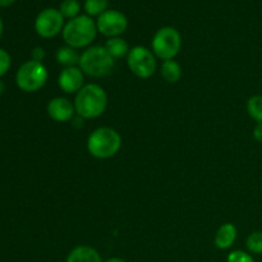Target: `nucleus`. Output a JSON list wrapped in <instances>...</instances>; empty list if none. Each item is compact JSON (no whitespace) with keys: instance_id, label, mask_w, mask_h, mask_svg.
Wrapping results in <instances>:
<instances>
[{"instance_id":"obj_1","label":"nucleus","mask_w":262,"mask_h":262,"mask_svg":"<svg viewBox=\"0 0 262 262\" xmlns=\"http://www.w3.org/2000/svg\"><path fill=\"white\" fill-rule=\"evenodd\" d=\"M73 104L78 117L83 119H95L106 110L107 95L99 84H84L76 94Z\"/></svg>"},{"instance_id":"obj_2","label":"nucleus","mask_w":262,"mask_h":262,"mask_svg":"<svg viewBox=\"0 0 262 262\" xmlns=\"http://www.w3.org/2000/svg\"><path fill=\"white\" fill-rule=\"evenodd\" d=\"M122 147V137L110 127L95 129L87 140V150L96 159H110L117 155Z\"/></svg>"},{"instance_id":"obj_3","label":"nucleus","mask_w":262,"mask_h":262,"mask_svg":"<svg viewBox=\"0 0 262 262\" xmlns=\"http://www.w3.org/2000/svg\"><path fill=\"white\" fill-rule=\"evenodd\" d=\"M78 66L86 76L102 78L112 73L115 60L104 46H91L81 54Z\"/></svg>"},{"instance_id":"obj_4","label":"nucleus","mask_w":262,"mask_h":262,"mask_svg":"<svg viewBox=\"0 0 262 262\" xmlns=\"http://www.w3.org/2000/svg\"><path fill=\"white\" fill-rule=\"evenodd\" d=\"M97 33L96 23L90 15H78L69 20L63 28V38L68 46L81 49L89 46Z\"/></svg>"},{"instance_id":"obj_5","label":"nucleus","mask_w":262,"mask_h":262,"mask_svg":"<svg viewBox=\"0 0 262 262\" xmlns=\"http://www.w3.org/2000/svg\"><path fill=\"white\" fill-rule=\"evenodd\" d=\"M48 69L40 61L28 60L19 67L15 76L17 86L25 92H36L45 86Z\"/></svg>"},{"instance_id":"obj_6","label":"nucleus","mask_w":262,"mask_h":262,"mask_svg":"<svg viewBox=\"0 0 262 262\" xmlns=\"http://www.w3.org/2000/svg\"><path fill=\"white\" fill-rule=\"evenodd\" d=\"M152 53L161 60H171L182 48L181 33L173 27H163L152 37Z\"/></svg>"},{"instance_id":"obj_7","label":"nucleus","mask_w":262,"mask_h":262,"mask_svg":"<svg viewBox=\"0 0 262 262\" xmlns=\"http://www.w3.org/2000/svg\"><path fill=\"white\" fill-rule=\"evenodd\" d=\"M128 68L138 78H150L156 71V56L145 46H135L127 56Z\"/></svg>"},{"instance_id":"obj_8","label":"nucleus","mask_w":262,"mask_h":262,"mask_svg":"<svg viewBox=\"0 0 262 262\" xmlns=\"http://www.w3.org/2000/svg\"><path fill=\"white\" fill-rule=\"evenodd\" d=\"M63 28L64 17L61 15L60 10L53 9V8L42 10L35 20L36 32L43 38L55 37L56 35L63 32Z\"/></svg>"},{"instance_id":"obj_9","label":"nucleus","mask_w":262,"mask_h":262,"mask_svg":"<svg viewBox=\"0 0 262 262\" xmlns=\"http://www.w3.org/2000/svg\"><path fill=\"white\" fill-rule=\"evenodd\" d=\"M127 17L118 10H106L99 15L96 22L97 31L106 37H119L127 30Z\"/></svg>"},{"instance_id":"obj_10","label":"nucleus","mask_w":262,"mask_h":262,"mask_svg":"<svg viewBox=\"0 0 262 262\" xmlns=\"http://www.w3.org/2000/svg\"><path fill=\"white\" fill-rule=\"evenodd\" d=\"M58 84L66 94H77L84 86V73L79 67H68L60 72Z\"/></svg>"},{"instance_id":"obj_11","label":"nucleus","mask_w":262,"mask_h":262,"mask_svg":"<svg viewBox=\"0 0 262 262\" xmlns=\"http://www.w3.org/2000/svg\"><path fill=\"white\" fill-rule=\"evenodd\" d=\"M48 114L55 122L67 123L74 118L76 107L67 97H54L48 104Z\"/></svg>"},{"instance_id":"obj_12","label":"nucleus","mask_w":262,"mask_h":262,"mask_svg":"<svg viewBox=\"0 0 262 262\" xmlns=\"http://www.w3.org/2000/svg\"><path fill=\"white\" fill-rule=\"evenodd\" d=\"M235 239H237V228L232 223H227L217 229L214 242L219 250H228L234 245Z\"/></svg>"},{"instance_id":"obj_13","label":"nucleus","mask_w":262,"mask_h":262,"mask_svg":"<svg viewBox=\"0 0 262 262\" xmlns=\"http://www.w3.org/2000/svg\"><path fill=\"white\" fill-rule=\"evenodd\" d=\"M66 262H104L100 253L90 246H78L69 252Z\"/></svg>"},{"instance_id":"obj_14","label":"nucleus","mask_w":262,"mask_h":262,"mask_svg":"<svg viewBox=\"0 0 262 262\" xmlns=\"http://www.w3.org/2000/svg\"><path fill=\"white\" fill-rule=\"evenodd\" d=\"M104 48L106 49V51L112 55V58L114 59V60L125 58V56H128V54H129L130 51L127 41L123 40L122 37L109 38V40L106 41V43H105Z\"/></svg>"},{"instance_id":"obj_15","label":"nucleus","mask_w":262,"mask_h":262,"mask_svg":"<svg viewBox=\"0 0 262 262\" xmlns=\"http://www.w3.org/2000/svg\"><path fill=\"white\" fill-rule=\"evenodd\" d=\"M55 58L58 64L63 66L64 68H68V67H77V64H79L81 55L77 53L76 49L66 45L63 48L58 49V51L55 54Z\"/></svg>"},{"instance_id":"obj_16","label":"nucleus","mask_w":262,"mask_h":262,"mask_svg":"<svg viewBox=\"0 0 262 262\" xmlns=\"http://www.w3.org/2000/svg\"><path fill=\"white\" fill-rule=\"evenodd\" d=\"M161 77L165 79L168 83H177L182 77V68L178 61L174 59L165 60L161 64Z\"/></svg>"},{"instance_id":"obj_17","label":"nucleus","mask_w":262,"mask_h":262,"mask_svg":"<svg viewBox=\"0 0 262 262\" xmlns=\"http://www.w3.org/2000/svg\"><path fill=\"white\" fill-rule=\"evenodd\" d=\"M247 112L250 117L257 123H262V96L255 95L247 101Z\"/></svg>"},{"instance_id":"obj_18","label":"nucleus","mask_w":262,"mask_h":262,"mask_svg":"<svg viewBox=\"0 0 262 262\" xmlns=\"http://www.w3.org/2000/svg\"><path fill=\"white\" fill-rule=\"evenodd\" d=\"M79 9H81V5H79L78 0H64L60 4L61 15L64 18H68L69 20L78 17Z\"/></svg>"},{"instance_id":"obj_19","label":"nucleus","mask_w":262,"mask_h":262,"mask_svg":"<svg viewBox=\"0 0 262 262\" xmlns=\"http://www.w3.org/2000/svg\"><path fill=\"white\" fill-rule=\"evenodd\" d=\"M107 0H86L84 3V10L89 15H101L106 12Z\"/></svg>"},{"instance_id":"obj_20","label":"nucleus","mask_w":262,"mask_h":262,"mask_svg":"<svg viewBox=\"0 0 262 262\" xmlns=\"http://www.w3.org/2000/svg\"><path fill=\"white\" fill-rule=\"evenodd\" d=\"M247 250L255 255H261L262 253V232L251 233L246 241Z\"/></svg>"},{"instance_id":"obj_21","label":"nucleus","mask_w":262,"mask_h":262,"mask_svg":"<svg viewBox=\"0 0 262 262\" xmlns=\"http://www.w3.org/2000/svg\"><path fill=\"white\" fill-rule=\"evenodd\" d=\"M228 262H255L252 256L243 251H233L228 255Z\"/></svg>"},{"instance_id":"obj_22","label":"nucleus","mask_w":262,"mask_h":262,"mask_svg":"<svg viewBox=\"0 0 262 262\" xmlns=\"http://www.w3.org/2000/svg\"><path fill=\"white\" fill-rule=\"evenodd\" d=\"M10 64H12V59H10L8 51H5L4 49H0V77L4 76L9 71Z\"/></svg>"},{"instance_id":"obj_23","label":"nucleus","mask_w":262,"mask_h":262,"mask_svg":"<svg viewBox=\"0 0 262 262\" xmlns=\"http://www.w3.org/2000/svg\"><path fill=\"white\" fill-rule=\"evenodd\" d=\"M31 56H32V60L42 63V60L45 59V50H43L42 48H40V46H37V48H35L32 50Z\"/></svg>"},{"instance_id":"obj_24","label":"nucleus","mask_w":262,"mask_h":262,"mask_svg":"<svg viewBox=\"0 0 262 262\" xmlns=\"http://www.w3.org/2000/svg\"><path fill=\"white\" fill-rule=\"evenodd\" d=\"M253 138H255L257 142L262 143V123H257L253 129Z\"/></svg>"},{"instance_id":"obj_25","label":"nucleus","mask_w":262,"mask_h":262,"mask_svg":"<svg viewBox=\"0 0 262 262\" xmlns=\"http://www.w3.org/2000/svg\"><path fill=\"white\" fill-rule=\"evenodd\" d=\"M15 0H0V7H9Z\"/></svg>"},{"instance_id":"obj_26","label":"nucleus","mask_w":262,"mask_h":262,"mask_svg":"<svg viewBox=\"0 0 262 262\" xmlns=\"http://www.w3.org/2000/svg\"><path fill=\"white\" fill-rule=\"evenodd\" d=\"M104 262H125V261L123 260V258H119V257H112V258H109V260H106Z\"/></svg>"},{"instance_id":"obj_27","label":"nucleus","mask_w":262,"mask_h":262,"mask_svg":"<svg viewBox=\"0 0 262 262\" xmlns=\"http://www.w3.org/2000/svg\"><path fill=\"white\" fill-rule=\"evenodd\" d=\"M4 91H5V84H4V82H3L2 79H0V96H2V95L4 94Z\"/></svg>"},{"instance_id":"obj_28","label":"nucleus","mask_w":262,"mask_h":262,"mask_svg":"<svg viewBox=\"0 0 262 262\" xmlns=\"http://www.w3.org/2000/svg\"><path fill=\"white\" fill-rule=\"evenodd\" d=\"M3 30H4V26H3V20L2 18H0V37H2L3 35Z\"/></svg>"}]
</instances>
